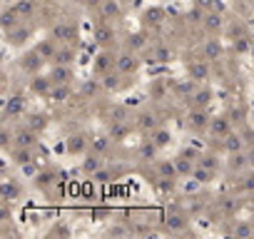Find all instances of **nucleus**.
<instances>
[{
	"label": "nucleus",
	"mask_w": 254,
	"mask_h": 239,
	"mask_svg": "<svg viewBox=\"0 0 254 239\" xmlns=\"http://www.w3.org/2000/svg\"><path fill=\"white\" fill-rule=\"evenodd\" d=\"M50 38L60 45H75L77 43V25L72 20H60V23L53 25Z\"/></svg>",
	"instance_id": "1"
},
{
	"label": "nucleus",
	"mask_w": 254,
	"mask_h": 239,
	"mask_svg": "<svg viewBox=\"0 0 254 239\" xmlns=\"http://www.w3.org/2000/svg\"><path fill=\"white\" fill-rule=\"evenodd\" d=\"M209 122H212V117H209L207 107H197V105L190 107V112H187V127H190L192 132H204V130H209Z\"/></svg>",
	"instance_id": "2"
},
{
	"label": "nucleus",
	"mask_w": 254,
	"mask_h": 239,
	"mask_svg": "<svg viewBox=\"0 0 254 239\" xmlns=\"http://www.w3.org/2000/svg\"><path fill=\"white\" fill-rule=\"evenodd\" d=\"M115 70L122 72L125 77H127V75H135V72L140 70V58H137V53H132V50L120 53V55H117V62H115Z\"/></svg>",
	"instance_id": "3"
},
{
	"label": "nucleus",
	"mask_w": 254,
	"mask_h": 239,
	"mask_svg": "<svg viewBox=\"0 0 254 239\" xmlns=\"http://www.w3.org/2000/svg\"><path fill=\"white\" fill-rule=\"evenodd\" d=\"M135 127H137L142 135H147V137H150V135L160 127V117H157L152 110H142V112L135 117Z\"/></svg>",
	"instance_id": "4"
},
{
	"label": "nucleus",
	"mask_w": 254,
	"mask_h": 239,
	"mask_svg": "<svg viewBox=\"0 0 254 239\" xmlns=\"http://www.w3.org/2000/svg\"><path fill=\"white\" fill-rule=\"evenodd\" d=\"M50 80H53V85H70L72 80H75V70H72V65H60V62H53V67H50Z\"/></svg>",
	"instance_id": "5"
},
{
	"label": "nucleus",
	"mask_w": 254,
	"mask_h": 239,
	"mask_svg": "<svg viewBox=\"0 0 254 239\" xmlns=\"http://www.w3.org/2000/svg\"><path fill=\"white\" fill-rule=\"evenodd\" d=\"M30 38H33V28H30V25H23V23H20V25H15L13 30H8V33H5V40H8L13 48L25 45Z\"/></svg>",
	"instance_id": "6"
},
{
	"label": "nucleus",
	"mask_w": 254,
	"mask_h": 239,
	"mask_svg": "<svg viewBox=\"0 0 254 239\" xmlns=\"http://www.w3.org/2000/svg\"><path fill=\"white\" fill-rule=\"evenodd\" d=\"M249 165H252V157H249V152H247V150H242V152H232V155H229V160H227V170H229L232 175L244 172Z\"/></svg>",
	"instance_id": "7"
},
{
	"label": "nucleus",
	"mask_w": 254,
	"mask_h": 239,
	"mask_svg": "<svg viewBox=\"0 0 254 239\" xmlns=\"http://www.w3.org/2000/svg\"><path fill=\"white\" fill-rule=\"evenodd\" d=\"M202 28H204L209 35H219V33L224 30V18H222V13H219V10H207V15H204V20H202Z\"/></svg>",
	"instance_id": "8"
},
{
	"label": "nucleus",
	"mask_w": 254,
	"mask_h": 239,
	"mask_svg": "<svg viewBox=\"0 0 254 239\" xmlns=\"http://www.w3.org/2000/svg\"><path fill=\"white\" fill-rule=\"evenodd\" d=\"M43 65H45V60L38 55V50L25 53V55L20 58V70H23V72H28V75H38Z\"/></svg>",
	"instance_id": "9"
},
{
	"label": "nucleus",
	"mask_w": 254,
	"mask_h": 239,
	"mask_svg": "<svg viewBox=\"0 0 254 239\" xmlns=\"http://www.w3.org/2000/svg\"><path fill=\"white\" fill-rule=\"evenodd\" d=\"M115 62H117V55H112L107 48H102V53L95 58V65H92V70H95L97 75H105V72L115 70Z\"/></svg>",
	"instance_id": "10"
},
{
	"label": "nucleus",
	"mask_w": 254,
	"mask_h": 239,
	"mask_svg": "<svg viewBox=\"0 0 254 239\" xmlns=\"http://www.w3.org/2000/svg\"><path fill=\"white\" fill-rule=\"evenodd\" d=\"M212 137H227L229 132H232V120L229 117H224V115H219V117H212V122H209V130H207Z\"/></svg>",
	"instance_id": "11"
},
{
	"label": "nucleus",
	"mask_w": 254,
	"mask_h": 239,
	"mask_svg": "<svg viewBox=\"0 0 254 239\" xmlns=\"http://www.w3.org/2000/svg\"><path fill=\"white\" fill-rule=\"evenodd\" d=\"M202 55H204V60H219L224 55L222 40H217V35H209V40L202 43Z\"/></svg>",
	"instance_id": "12"
},
{
	"label": "nucleus",
	"mask_w": 254,
	"mask_h": 239,
	"mask_svg": "<svg viewBox=\"0 0 254 239\" xmlns=\"http://www.w3.org/2000/svg\"><path fill=\"white\" fill-rule=\"evenodd\" d=\"M187 72H190V77H192L194 82H199V85H204V82L209 80V65H207V60H192V62L187 65Z\"/></svg>",
	"instance_id": "13"
},
{
	"label": "nucleus",
	"mask_w": 254,
	"mask_h": 239,
	"mask_svg": "<svg viewBox=\"0 0 254 239\" xmlns=\"http://www.w3.org/2000/svg\"><path fill=\"white\" fill-rule=\"evenodd\" d=\"M30 92L33 95H50V90H53V80H50V75H30Z\"/></svg>",
	"instance_id": "14"
},
{
	"label": "nucleus",
	"mask_w": 254,
	"mask_h": 239,
	"mask_svg": "<svg viewBox=\"0 0 254 239\" xmlns=\"http://www.w3.org/2000/svg\"><path fill=\"white\" fill-rule=\"evenodd\" d=\"M13 140H15V147H35V145H38V132L25 125V127H20V130L13 135Z\"/></svg>",
	"instance_id": "15"
},
{
	"label": "nucleus",
	"mask_w": 254,
	"mask_h": 239,
	"mask_svg": "<svg viewBox=\"0 0 254 239\" xmlns=\"http://www.w3.org/2000/svg\"><path fill=\"white\" fill-rule=\"evenodd\" d=\"M222 147H224L227 155H232V152H242V150H247V142H244L242 132H229L227 137H222Z\"/></svg>",
	"instance_id": "16"
},
{
	"label": "nucleus",
	"mask_w": 254,
	"mask_h": 239,
	"mask_svg": "<svg viewBox=\"0 0 254 239\" xmlns=\"http://www.w3.org/2000/svg\"><path fill=\"white\" fill-rule=\"evenodd\" d=\"M92 40H95V45H100V48H110V45L115 43V30H112L110 25H97L95 33H92Z\"/></svg>",
	"instance_id": "17"
},
{
	"label": "nucleus",
	"mask_w": 254,
	"mask_h": 239,
	"mask_svg": "<svg viewBox=\"0 0 254 239\" xmlns=\"http://www.w3.org/2000/svg\"><path fill=\"white\" fill-rule=\"evenodd\" d=\"M58 48H60V43H55L53 38H48V40H40V43L35 45L38 55H40L45 62H53V60H55V55H58Z\"/></svg>",
	"instance_id": "18"
},
{
	"label": "nucleus",
	"mask_w": 254,
	"mask_h": 239,
	"mask_svg": "<svg viewBox=\"0 0 254 239\" xmlns=\"http://www.w3.org/2000/svg\"><path fill=\"white\" fill-rule=\"evenodd\" d=\"M162 224H165V232H172V234H180V232L187 229V219H185V214H180V212L167 214V217L162 219Z\"/></svg>",
	"instance_id": "19"
},
{
	"label": "nucleus",
	"mask_w": 254,
	"mask_h": 239,
	"mask_svg": "<svg viewBox=\"0 0 254 239\" xmlns=\"http://www.w3.org/2000/svg\"><path fill=\"white\" fill-rule=\"evenodd\" d=\"M87 147H90V140H87L85 135H70V137H67V142H65L67 155H82Z\"/></svg>",
	"instance_id": "20"
},
{
	"label": "nucleus",
	"mask_w": 254,
	"mask_h": 239,
	"mask_svg": "<svg viewBox=\"0 0 254 239\" xmlns=\"http://www.w3.org/2000/svg\"><path fill=\"white\" fill-rule=\"evenodd\" d=\"M212 97H214V92L207 87V85H199L194 92H192V97H190V105H197V107H207L209 102H212Z\"/></svg>",
	"instance_id": "21"
},
{
	"label": "nucleus",
	"mask_w": 254,
	"mask_h": 239,
	"mask_svg": "<svg viewBox=\"0 0 254 239\" xmlns=\"http://www.w3.org/2000/svg\"><path fill=\"white\" fill-rule=\"evenodd\" d=\"M20 194H23V187L18 179H3V199L5 202H15V199H20Z\"/></svg>",
	"instance_id": "22"
},
{
	"label": "nucleus",
	"mask_w": 254,
	"mask_h": 239,
	"mask_svg": "<svg viewBox=\"0 0 254 239\" xmlns=\"http://www.w3.org/2000/svg\"><path fill=\"white\" fill-rule=\"evenodd\" d=\"M102 167H105L102 155H97V152L85 155V160H82V172H85V175H95V172H97V170H102Z\"/></svg>",
	"instance_id": "23"
},
{
	"label": "nucleus",
	"mask_w": 254,
	"mask_h": 239,
	"mask_svg": "<svg viewBox=\"0 0 254 239\" xmlns=\"http://www.w3.org/2000/svg\"><path fill=\"white\" fill-rule=\"evenodd\" d=\"M23 112H25V100H23L20 95H15V97H10V100L5 102V120L18 117V115H23Z\"/></svg>",
	"instance_id": "24"
},
{
	"label": "nucleus",
	"mask_w": 254,
	"mask_h": 239,
	"mask_svg": "<svg viewBox=\"0 0 254 239\" xmlns=\"http://www.w3.org/2000/svg\"><path fill=\"white\" fill-rule=\"evenodd\" d=\"M100 18H102V20L120 18V5H117V0H100Z\"/></svg>",
	"instance_id": "25"
},
{
	"label": "nucleus",
	"mask_w": 254,
	"mask_h": 239,
	"mask_svg": "<svg viewBox=\"0 0 254 239\" xmlns=\"http://www.w3.org/2000/svg\"><path fill=\"white\" fill-rule=\"evenodd\" d=\"M157 150H160V147H157L152 140H145V142L140 145V150H137V160H140V162H152V160L157 157Z\"/></svg>",
	"instance_id": "26"
},
{
	"label": "nucleus",
	"mask_w": 254,
	"mask_h": 239,
	"mask_svg": "<svg viewBox=\"0 0 254 239\" xmlns=\"http://www.w3.org/2000/svg\"><path fill=\"white\" fill-rule=\"evenodd\" d=\"M112 142H122L127 135H130V122H110V132Z\"/></svg>",
	"instance_id": "27"
},
{
	"label": "nucleus",
	"mask_w": 254,
	"mask_h": 239,
	"mask_svg": "<svg viewBox=\"0 0 254 239\" xmlns=\"http://www.w3.org/2000/svg\"><path fill=\"white\" fill-rule=\"evenodd\" d=\"M172 60H175V53H172V48H167V45H157V48L152 50V60H150V62L167 65V62H172Z\"/></svg>",
	"instance_id": "28"
},
{
	"label": "nucleus",
	"mask_w": 254,
	"mask_h": 239,
	"mask_svg": "<svg viewBox=\"0 0 254 239\" xmlns=\"http://www.w3.org/2000/svg\"><path fill=\"white\" fill-rule=\"evenodd\" d=\"M110 142H112L110 135H92V137H90V150L97 152V155H105V152L110 150Z\"/></svg>",
	"instance_id": "29"
},
{
	"label": "nucleus",
	"mask_w": 254,
	"mask_h": 239,
	"mask_svg": "<svg viewBox=\"0 0 254 239\" xmlns=\"http://www.w3.org/2000/svg\"><path fill=\"white\" fill-rule=\"evenodd\" d=\"M10 157H13V162H15L18 167H23V165H28V162H33V160H35L33 147H15V150L10 152Z\"/></svg>",
	"instance_id": "30"
},
{
	"label": "nucleus",
	"mask_w": 254,
	"mask_h": 239,
	"mask_svg": "<svg viewBox=\"0 0 254 239\" xmlns=\"http://www.w3.org/2000/svg\"><path fill=\"white\" fill-rule=\"evenodd\" d=\"M107 117L110 122H130V110H127V105H112Z\"/></svg>",
	"instance_id": "31"
},
{
	"label": "nucleus",
	"mask_w": 254,
	"mask_h": 239,
	"mask_svg": "<svg viewBox=\"0 0 254 239\" xmlns=\"http://www.w3.org/2000/svg\"><path fill=\"white\" fill-rule=\"evenodd\" d=\"M232 234H234V237H252V234H254L252 219H237V222L232 224Z\"/></svg>",
	"instance_id": "32"
},
{
	"label": "nucleus",
	"mask_w": 254,
	"mask_h": 239,
	"mask_svg": "<svg viewBox=\"0 0 254 239\" xmlns=\"http://www.w3.org/2000/svg\"><path fill=\"white\" fill-rule=\"evenodd\" d=\"M25 125H28L30 130H35V132L40 135V132H43V130L48 127V117H45L43 112H33V115H28V122H25Z\"/></svg>",
	"instance_id": "33"
},
{
	"label": "nucleus",
	"mask_w": 254,
	"mask_h": 239,
	"mask_svg": "<svg viewBox=\"0 0 254 239\" xmlns=\"http://www.w3.org/2000/svg\"><path fill=\"white\" fill-rule=\"evenodd\" d=\"M145 48H147V35L145 33H130V38H127V50L137 53V50H145Z\"/></svg>",
	"instance_id": "34"
},
{
	"label": "nucleus",
	"mask_w": 254,
	"mask_h": 239,
	"mask_svg": "<svg viewBox=\"0 0 254 239\" xmlns=\"http://www.w3.org/2000/svg\"><path fill=\"white\" fill-rule=\"evenodd\" d=\"M175 167H177V175H180V177H192V170H194V165H192V160H190L187 155H180V157H175Z\"/></svg>",
	"instance_id": "35"
},
{
	"label": "nucleus",
	"mask_w": 254,
	"mask_h": 239,
	"mask_svg": "<svg viewBox=\"0 0 254 239\" xmlns=\"http://www.w3.org/2000/svg\"><path fill=\"white\" fill-rule=\"evenodd\" d=\"M15 25H20V15L15 13V8H5L3 10V33L13 30Z\"/></svg>",
	"instance_id": "36"
},
{
	"label": "nucleus",
	"mask_w": 254,
	"mask_h": 239,
	"mask_svg": "<svg viewBox=\"0 0 254 239\" xmlns=\"http://www.w3.org/2000/svg\"><path fill=\"white\" fill-rule=\"evenodd\" d=\"M72 60H75V50H72V45H60V48H58V55H55V60H53V62L72 65Z\"/></svg>",
	"instance_id": "37"
},
{
	"label": "nucleus",
	"mask_w": 254,
	"mask_h": 239,
	"mask_svg": "<svg viewBox=\"0 0 254 239\" xmlns=\"http://www.w3.org/2000/svg\"><path fill=\"white\" fill-rule=\"evenodd\" d=\"M55 105H63L67 97H70V85H53V90H50V95H48Z\"/></svg>",
	"instance_id": "38"
},
{
	"label": "nucleus",
	"mask_w": 254,
	"mask_h": 239,
	"mask_svg": "<svg viewBox=\"0 0 254 239\" xmlns=\"http://www.w3.org/2000/svg\"><path fill=\"white\" fill-rule=\"evenodd\" d=\"M120 77H125L122 72H117V70H110V72H105L102 75V87L105 90H117L122 82H120Z\"/></svg>",
	"instance_id": "39"
},
{
	"label": "nucleus",
	"mask_w": 254,
	"mask_h": 239,
	"mask_svg": "<svg viewBox=\"0 0 254 239\" xmlns=\"http://www.w3.org/2000/svg\"><path fill=\"white\" fill-rule=\"evenodd\" d=\"M150 140H152V142H155V145L162 150V147H167V145H170V140H172V132H170V130H165V127H157V130L150 135Z\"/></svg>",
	"instance_id": "40"
},
{
	"label": "nucleus",
	"mask_w": 254,
	"mask_h": 239,
	"mask_svg": "<svg viewBox=\"0 0 254 239\" xmlns=\"http://www.w3.org/2000/svg\"><path fill=\"white\" fill-rule=\"evenodd\" d=\"M157 177H180L177 167H175V160H160L157 162Z\"/></svg>",
	"instance_id": "41"
},
{
	"label": "nucleus",
	"mask_w": 254,
	"mask_h": 239,
	"mask_svg": "<svg viewBox=\"0 0 254 239\" xmlns=\"http://www.w3.org/2000/svg\"><path fill=\"white\" fill-rule=\"evenodd\" d=\"M192 179L199 182V184H207V182L214 179V172L207 170V167H202V165H194V170H192Z\"/></svg>",
	"instance_id": "42"
},
{
	"label": "nucleus",
	"mask_w": 254,
	"mask_h": 239,
	"mask_svg": "<svg viewBox=\"0 0 254 239\" xmlns=\"http://www.w3.org/2000/svg\"><path fill=\"white\" fill-rule=\"evenodd\" d=\"M13 8H15V13H18L20 18H30V15L35 13V0H18Z\"/></svg>",
	"instance_id": "43"
},
{
	"label": "nucleus",
	"mask_w": 254,
	"mask_h": 239,
	"mask_svg": "<svg viewBox=\"0 0 254 239\" xmlns=\"http://www.w3.org/2000/svg\"><path fill=\"white\" fill-rule=\"evenodd\" d=\"M197 165H202V167H207V170L217 172V167H219V160H217L214 155H209V152H202V155L197 157Z\"/></svg>",
	"instance_id": "44"
},
{
	"label": "nucleus",
	"mask_w": 254,
	"mask_h": 239,
	"mask_svg": "<svg viewBox=\"0 0 254 239\" xmlns=\"http://www.w3.org/2000/svg\"><path fill=\"white\" fill-rule=\"evenodd\" d=\"M100 90H105V87H102V80H87V82L82 85V95H97Z\"/></svg>",
	"instance_id": "45"
},
{
	"label": "nucleus",
	"mask_w": 254,
	"mask_h": 239,
	"mask_svg": "<svg viewBox=\"0 0 254 239\" xmlns=\"http://www.w3.org/2000/svg\"><path fill=\"white\" fill-rule=\"evenodd\" d=\"M162 18H165V13H162L160 8H155V10H147V13H145V20H147L150 25H160V23H162Z\"/></svg>",
	"instance_id": "46"
},
{
	"label": "nucleus",
	"mask_w": 254,
	"mask_h": 239,
	"mask_svg": "<svg viewBox=\"0 0 254 239\" xmlns=\"http://www.w3.org/2000/svg\"><path fill=\"white\" fill-rule=\"evenodd\" d=\"M204 15H207V10H202L199 5H194V10H190V13H187V18H190V23H197V25H202V20H204Z\"/></svg>",
	"instance_id": "47"
},
{
	"label": "nucleus",
	"mask_w": 254,
	"mask_h": 239,
	"mask_svg": "<svg viewBox=\"0 0 254 239\" xmlns=\"http://www.w3.org/2000/svg\"><path fill=\"white\" fill-rule=\"evenodd\" d=\"M92 179H95V182H100V184H105V182H110V179H112V175H110V170H105V167H102V170H97V172L92 175Z\"/></svg>",
	"instance_id": "48"
},
{
	"label": "nucleus",
	"mask_w": 254,
	"mask_h": 239,
	"mask_svg": "<svg viewBox=\"0 0 254 239\" xmlns=\"http://www.w3.org/2000/svg\"><path fill=\"white\" fill-rule=\"evenodd\" d=\"M194 5H199L202 10H219L217 0H194Z\"/></svg>",
	"instance_id": "49"
},
{
	"label": "nucleus",
	"mask_w": 254,
	"mask_h": 239,
	"mask_svg": "<svg viewBox=\"0 0 254 239\" xmlns=\"http://www.w3.org/2000/svg\"><path fill=\"white\" fill-rule=\"evenodd\" d=\"M130 232H132V227H125V224H115V227H110V229H107V234H112V237L130 234Z\"/></svg>",
	"instance_id": "50"
},
{
	"label": "nucleus",
	"mask_w": 254,
	"mask_h": 239,
	"mask_svg": "<svg viewBox=\"0 0 254 239\" xmlns=\"http://www.w3.org/2000/svg\"><path fill=\"white\" fill-rule=\"evenodd\" d=\"M90 217L92 219H105V217H110V209H105V207H95V209H90Z\"/></svg>",
	"instance_id": "51"
},
{
	"label": "nucleus",
	"mask_w": 254,
	"mask_h": 239,
	"mask_svg": "<svg viewBox=\"0 0 254 239\" xmlns=\"http://www.w3.org/2000/svg\"><path fill=\"white\" fill-rule=\"evenodd\" d=\"M232 122H244V110H239V107H234V110H229V115H227Z\"/></svg>",
	"instance_id": "52"
},
{
	"label": "nucleus",
	"mask_w": 254,
	"mask_h": 239,
	"mask_svg": "<svg viewBox=\"0 0 254 239\" xmlns=\"http://www.w3.org/2000/svg\"><path fill=\"white\" fill-rule=\"evenodd\" d=\"M242 189H244V192H254V172L242 179Z\"/></svg>",
	"instance_id": "53"
},
{
	"label": "nucleus",
	"mask_w": 254,
	"mask_h": 239,
	"mask_svg": "<svg viewBox=\"0 0 254 239\" xmlns=\"http://www.w3.org/2000/svg\"><path fill=\"white\" fill-rule=\"evenodd\" d=\"M50 182H53V175H50V172H40V175H38V184H40V187H48Z\"/></svg>",
	"instance_id": "54"
},
{
	"label": "nucleus",
	"mask_w": 254,
	"mask_h": 239,
	"mask_svg": "<svg viewBox=\"0 0 254 239\" xmlns=\"http://www.w3.org/2000/svg\"><path fill=\"white\" fill-rule=\"evenodd\" d=\"M242 137H244V142H247V147H249V145L254 147V132H249V130H244V132H242Z\"/></svg>",
	"instance_id": "55"
},
{
	"label": "nucleus",
	"mask_w": 254,
	"mask_h": 239,
	"mask_svg": "<svg viewBox=\"0 0 254 239\" xmlns=\"http://www.w3.org/2000/svg\"><path fill=\"white\" fill-rule=\"evenodd\" d=\"M8 142H10V130L3 127V147H8Z\"/></svg>",
	"instance_id": "56"
},
{
	"label": "nucleus",
	"mask_w": 254,
	"mask_h": 239,
	"mask_svg": "<svg viewBox=\"0 0 254 239\" xmlns=\"http://www.w3.org/2000/svg\"><path fill=\"white\" fill-rule=\"evenodd\" d=\"M222 209L224 212H234V202H222Z\"/></svg>",
	"instance_id": "57"
},
{
	"label": "nucleus",
	"mask_w": 254,
	"mask_h": 239,
	"mask_svg": "<svg viewBox=\"0 0 254 239\" xmlns=\"http://www.w3.org/2000/svg\"><path fill=\"white\" fill-rule=\"evenodd\" d=\"M252 224H254V217H252Z\"/></svg>",
	"instance_id": "58"
}]
</instances>
